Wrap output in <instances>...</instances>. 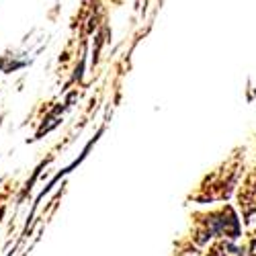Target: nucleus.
<instances>
[{"mask_svg": "<svg viewBox=\"0 0 256 256\" xmlns=\"http://www.w3.org/2000/svg\"><path fill=\"white\" fill-rule=\"evenodd\" d=\"M211 256H242V250L236 248L234 244H230V242H224V244L213 248V254Z\"/></svg>", "mask_w": 256, "mask_h": 256, "instance_id": "obj_1", "label": "nucleus"}]
</instances>
